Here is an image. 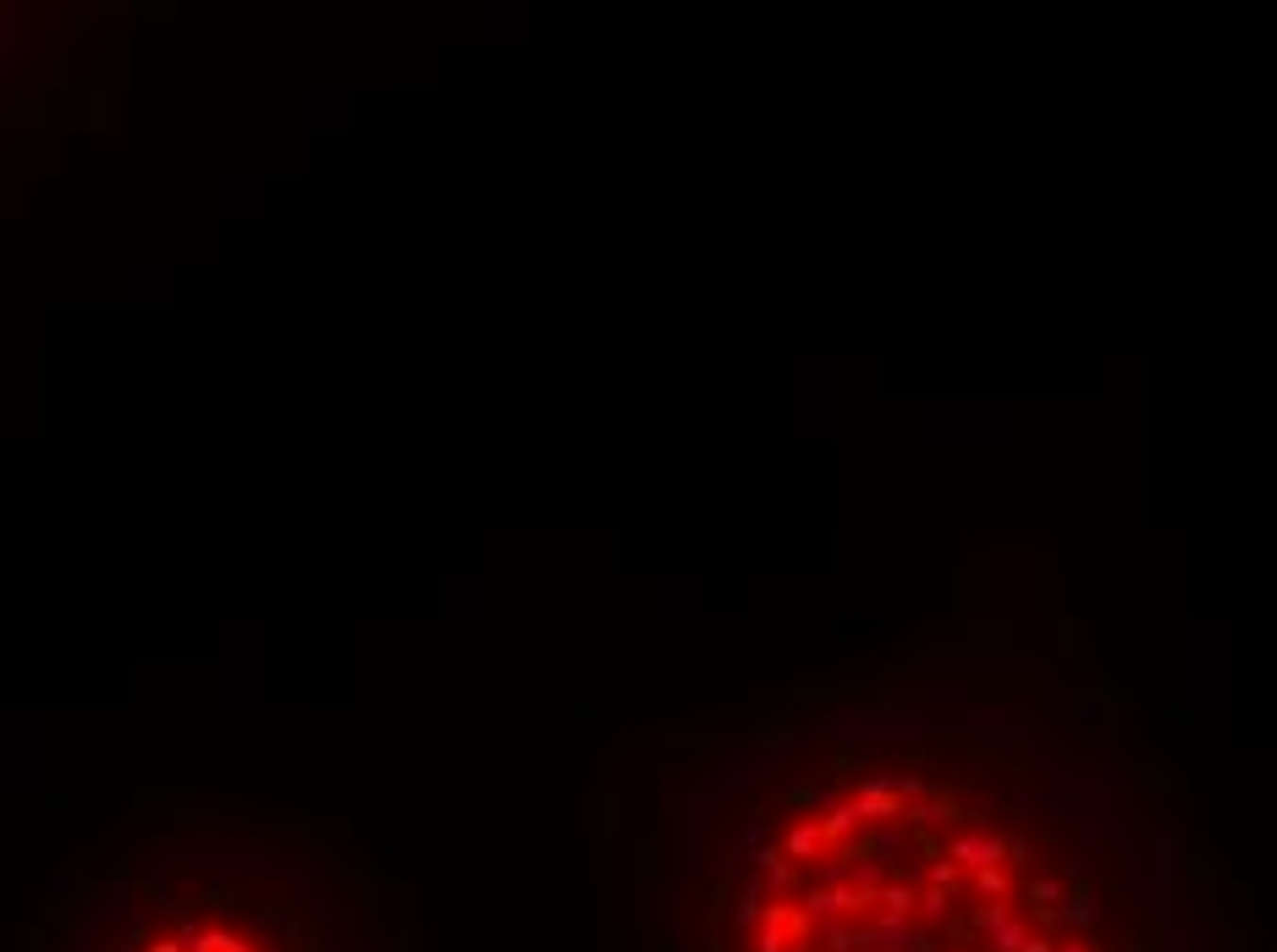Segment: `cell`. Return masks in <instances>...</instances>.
Wrapping results in <instances>:
<instances>
[{
  "mask_svg": "<svg viewBox=\"0 0 1277 952\" xmlns=\"http://www.w3.org/2000/svg\"><path fill=\"white\" fill-rule=\"evenodd\" d=\"M105 952H342L325 942L292 897L210 881L193 892H155Z\"/></svg>",
  "mask_w": 1277,
  "mask_h": 952,
  "instance_id": "6da1fadb",
  "label": "cell"
}]
</instances>
